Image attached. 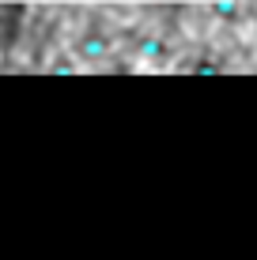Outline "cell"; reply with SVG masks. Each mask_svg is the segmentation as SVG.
Masks as SVG:
<instances>
[{
	"mask_svg": "<svg viewBox=\"0 0 257 260\" xmlns=\"http://www.w3.org/2000/svg\"><path fill=\"white\" fill-rule=\"evenodd\" d=\"M110 46H113V42L106 38L102 30H87L83 38L76 42V49H79V57H83V60H102L106 53H110Z\"/></svg>",
	"mask_w": 257,
	"mask_h": 260,
	"instance_id": "1",
	"label": "cell"
},
{
	"mask_svg": "<svg viewBox=\"0 0 257 260\" xmlns=\"http://www.w3.org/2000/svg\"><path fill=\"white\" fill-rule=\"evenodd\" d=\"M189 72L193 76H223V64H219V60H212V57H197L189 64Z\"/></svg>",
	"mask_w": 257,
	"mask_h": 260,
	"instance_id": "2",
	"label": "cell"
},
{
	"mask_svg": "<svg viewBox=\"0 0 257 260\" xmlns=\"http://www.w3.org/2000/svg\"><path fill=\"white\" fill-rule=\"evenodd\" d=\"M140 53H144V57H166L170 49H166L163 42H155V38H144L140 42Z\"/></svg>",
	"mask_w": 257,
	"mask_h": 260,
	"instance_id": "3",
	"label": "cell"
},
{
	"mask_svg": "<svg viewBox=\"0 0 257 260\" xmlns=\"http://www.w3.org/2000/svg\"><path fill=\"white\" fill-rule=\"evenodd\" d=\"M216 15H227V19H235V8H231V4H219Z\"/></svg>",
	"mask_w": 257,
	"mask_h": 260,
	"instance_id": "4",
	"label": "cell"
}]
</instances>
